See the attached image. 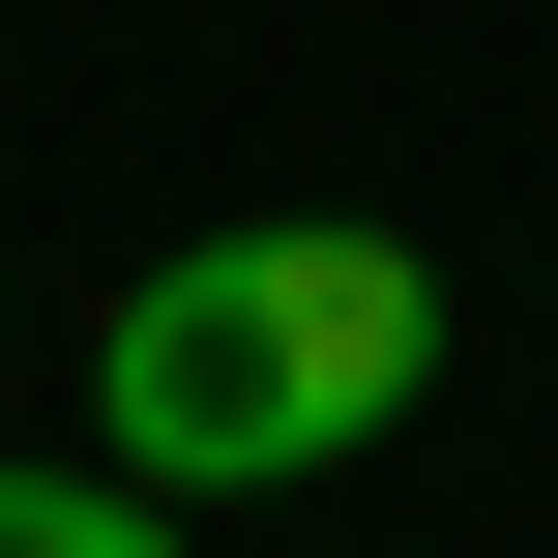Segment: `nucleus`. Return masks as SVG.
Wrapping results in <instances>:
<instances>
[{"label": "nucleus", "instance_id": "obj_1", "mask_svg": "<svg viewBox=\"0 0 558 558\" xmlns=\"http://www.w3.org/2000/svg\"><path fill=\"white\" fill-rule=\"evenodd\" d=\"M88 412H118L147 500H294V471H353L383 412H441V265L353 235V206H235V235H177V265L118 294Z\"/></svg>", "mask_w": 558, "mask_h": 558}, {"label": "nucleus", "instance_id": "obj_2", "mask_svg": "<svg viewBox=\"0 0 558 558\" xmlns=\"http://www.w3.org/2000/svg\"><path fill=\"white\" fill-rule=\"evenodd\" d=\"M0 558H206L147 471H0Z\"/></svg>", "mask_w": 558, "mask_h": 558}]
</instances>
